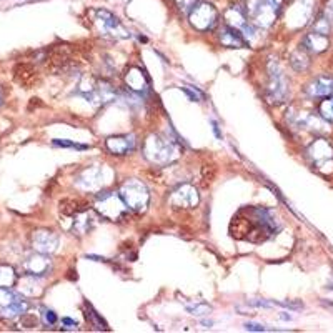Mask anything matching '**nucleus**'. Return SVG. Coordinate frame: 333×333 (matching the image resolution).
I'll list each match as a JSON object with an SVG mask.
<instances>
[{
  "mask_svg": "<svg viewBox=\"0 0 333 333\" xmlns=\"http://www.w3.org/2000/svg\"><path fill=\"white\" fill-rule=\"evenodd\" d=\"M277 223L267 208L245 207L237 212L230 223V235L237 240L262 243L277 232Z\"/></svg>",
  "mask_w": 333,
  "mask_h": 333,
  "instance_id": "obj_1",
  "label": "nucleus"
},
{
  "mask_svg": "<svg viewBox=\"0 0 333 333\" xmlns=\"http://www.w3.org/2000/svg\"><path fill=\"white\" fill-rule=\"evenodd\" d=\"M143 155L147 157L152 164L165 165V164H170V162L178 159L180 148L177 147V143H175L173 140L153 134L145 140Z\"/></svg>",
  "mask_w": 333,
  "mask_h": 333,
  "instance_id": "obj_2",
  "label": "nucleus"
},
{
  "mask_svg": "<svg viewBox=\"0 0 333 333\" xmlns=\"http://www.w3.org/2000/svg\"><path fill=\"white\" fill-rule=\"evenodd\" d=\"M281 7V0H245V14L257 27L267 28L275 22Z\"/></svg>",
  "mask_w": 333,
  "mask_h": 333,
  "instance_id": "obj_3",
  "label": "nucleus"
},
{
  "mask_svg": "<svg viewBox=\"0 0 333 333\" xmlns=\"http://www.w3.org/2000/svg\"><path fill=\"white\" fill-rule=\"evenodd\" d=\"M47 67L55 74H65L74 70L80 63V54L72 45H57L47 52Z\"/></svg>",
  "mask_w": 333,
  "mask_h": 333,
  "instance_id": "obj_4",
  "label": "nucleus"
},
{
  "mask_svg": "<svg viewBox=\"0 0 333 333\" xmlns=\"http://www.w3.org/2000/svg\"><path fill=\"white\" fill-rule=\"evenodd\" d=\"M118 195L123 200V203L127 205V208L134 212H145L148 207V202H150L147 187L140 180H135V178L122 183Z\"/></svg>",
  "mask_w": 333,
  "mask_h": 333,
  "instance_id": "obj_5",
  "label": "nucleus"
},
{
  "mask_svg": "<svg viewBox=\"0 0 333 333\" xmlns=\"http://www.w3.org/2000/svg\"><path fill=\"white\" fill-rule=\"evenodd\" d=\"M95 210L110 222H120L129 215L127 205L123 203L120 195L113 194V192H105V194H100L97 197Z\"/></svg>",
  "mask_w": 333,
  "mask_h": 333,
  "instance_id": "obj_6",
  "label": "nucleus"
},
{
  "mask_svg": "<svg viewBox=\"0 0 333 333\" xmlns=\"http://www.w3.org/2000/svg\"><path fill=\"white\" fill-rule=\"evenodd\" d=\"M93 24L97 25V30L100 35L112 37V38H129L130 33L125 27L120 24V20L115 17L112 12L105 10V8H93Z\"/></svg>",
  "mask_w": 333,
  "mask_h": 333,
  "instance_id": "obj_7",
  "label": "nucleus"
},
{
  "mask_svg": "<svg viewBox=\"0 0 333 333\" xmlns=\"http://www.w3.org/2000/svg\"><path fill=\"white\" fill-rule=\"evenodd\" d=\"M28 308V302L22 293H17L10 288H0V318L14 320L22 315Z\"/></svg>",
  "mask_w": 333,
  "mask_h": 333,
  "instance_id": "obj_8",
  "label": "nucleus"
},
{
  "mask_svg": "<svg viewBox=\"0 0 333 333\" xmlns=\"http://www.w3.org/2000/svg\"><path fill=\"white\" fill-rule=\"evenodd\" d=\"M287 79L283 70L277 62L268 63V83H267V97L272 104H280L287 97Z\"/></svg>",
  "mask_w": 333,
  "mask_h": 333,
  "instance_id": "obj_9",
  "label": "nucleus"
},
{
  "mask_svg": "<svg viewBox=\"0 0 333 333\" xmlns=\"http://www.w3.org/2000/svg\"><path fill=\"white\" fill-rule=\"evenodd\" d=\"M189 19H190V24L194 25L197 30L207 32L215 27L217 19H219V12H217V8L213 7L212 3L202 2L192 7Z\"/></svg>",
  "mask_w": 333,
  "mask_h": 333,
  "instance_id": "obj_10",
  "label": "nucleus"
},
{
  "mask_svg": "<svg viewBox=\"0 0 333 333\" xmlns=\"http://www.w3.org/2000/svg\"><path fill=\"white\" fill-rule=\"evenodd\" d=\"M308 155L313 160V164L323 172H332L333 170V147L327 140L320 139L308 147Z\"/></svg>",
  "mask_w": 333,
  "mask_h": 333,
  "instance_id": "obj_11",
  "label": "nucleus"
},
{
  "mask_svg": "<svg viewBox=\"0 0 333 333\" xmlns=\"http://www.w3.org/2000/svg\"><path fill=\"white\" fill-rule=\"evenodd\" d=\"M225 24L240 30L245 37L255 35V25L250 22L245 14V8L240 5H230L225 12Z\"/></svg>",
  "mask_w": 333,
  "mask_h": 333,
  "instance_id": "obj_12",
  "label": "nucleus"
},
{
  "mask_svg": "<svg viewBox=\"0 0 333 333\" xmlns=\"http://www.w3.org/2000/svg\"><path fill=\"white\" fill-rule=\"evenodd\" d=\"M58 235L50 230H37L32 235V245L33 250L40 251V253H54L58 249Z\"/></svg>",
  "mask_w": 333,
  "mask_h": 333,
  "instance_id": "obj_13",
  "label": "nucleus"
},
{
  "mask_svg": "<svg viewBox=\"0 0 333 333\" xmlns=\"http://www.w3.org/2000/svg\"><path fill=\"white\" fill-rule=\"evenodd\" d=\"M198 192L192 185H182L172 194L170 203L173 208H194L198 203Z\"/></svg>",
  "mask_w": 333,
  "mask_h": 333,
  "instance_id": "obj_14",
  "label": "nucleus"
},
{
  "mask_svg": "<svg viewBox=\"0 0 333 333\" xmlns=\"http://www.w3.org/2000/svg\"><path fill=\"white\" fill-rule=\"evenodd\" d=\"M24 267H25V270H27L28 275L44 277L52 270V260L49 258V255L47 253H40V251H37V253H32L25 258Z\"/></svg>",
  "mask_w": 333,
  "mask_h": 333,
  "instance_id": "obj_15",
  "label": "nucleus"
},
{
  "mask_svg": "<svg viewBox=\"0 0 333 333\" xmlns=\"http://www.w3.org/2000/svg\"><path fill=\"white\" fill-rule=\"evenodd\" d=\"M14 77L22 87H27V88L33 87V85L38 83V80H40V75H38L37 68L33 67L32 63H17L14 68Z\"/></svg>",
  "mask_w": 333,
  "mask_h": 333,
  "instance_id": "obj_16",
  "label": "nucleus"
},
{
  "mask_svg": "<svg viewBox=\"0 0 333 333\" xmlns=\"http://www.w3.org/2000/svg\"><path fill=\"white\" fill-rule=\"evenodd\" d=\"M125 82L132 90L137 92V93H143L145 95V93L150 90V80H148L147 74H145L143 70H140L139 67H134L127 72Z\"/></svg>",
  "mask_w": 333,
  "mask_h": 333,
  "instance_id": "obj_17",
  "label": "nucleus"
},
{
  "mask_svg": "<svg viewBox=\"0 0 333 333\" xmlns=\"http://www.w3.org/2000/svg\"><path fill=\"white\" fill-rule=\"evenodd\" d=\"M306 95L313 99H322V97L333 95V79L332 77H318L313 82H310L305 88Z\"/></svg>",
  "mask_w": 333,
  "mask_h": 333,
  "instance_id": "obj_18",
  "label": "nucleus"
},
{
  "mask_svg": "<svg viewBox=\"0 0 333 333\" xmlns=\"http://www.w3.org/2000/svg\"><path fill=\"white\" fill-rule=\"evenodd\" d=\"M219 37H220L222 45L228 47V49H243V47L249 45L245 40V37H243V33L240 30H237V28L230 27L227 24L222 27Z\"/></svg>",
  "mask_w": 333,
  "mask_h": 333,
  "instance_id": "obj_19",
  "label": "nucleus"
},
{
  "mask_svg": "<svg viewBox=\"0 0 333 333\" xmlns=\"http://www.w3.org/2000/svg\"><path fill=\"white\" fill-rule=\"evenodd\" d=\"M107 148L115 155H125L130 150H134L135 147V140L132 135H117V137H110L107 139Z\"/></svg>",
  "mask_w": 333,
  "mask_h": 333,
  "instance_id": "obj_20",
  "label": "nucleus"
},
{
  "mask_svg": "<svg viewBox=\"0 0 333 333\" xmlns=\"http://www.w3.org/2000/svg\"><path fill=\"white\" fill-rule=\"evenodd\" d=\"M70 219H74V223H72V227H70L74 235L75 233L77 235L88 233L93 228V225H95V217H93V213L88 212L87 208L79 213H75V215H72Z\"/></svg>",
  "mask_w": 333,
  "mask_h": 333,
  "instance_id": "obj_21",
  "label": "nucleus"
},
{
  "mask_svg": "<svg viewBox=\"0 0 333 333\" xmlns=\"http://www.w3.org/2000/svg\"><path fill=\"white\" fill-rule=\"evenodd\" d=\"M311 8H313V0H295V3L290 8V15L293 17L290 22L295 25V27L303 25L308 20Z\"/></svg>",
  "mask_w": 333,
  "mask_h": 333,
  "instance_id": "obj_22",
  "label": "nucleus"
},
{
  "mask_svg": "<svg viewBox=\"0 0 333 333\" xmlns=\"http://www.w3.org/2000/svg\"><path fill=\"white\" fill-rule=\"evenodd\" d=\"M328 44H330V42H328V35H327V33L311 30L308 35L305 37V40H303V45L302 47L306 50V52L318 54V52H323V50H327Z\"/></svg>",
  "mask_w": 333,
  "mask_h": 333,
  "instance_id": "obj_23",
  "label": "nucleus"
},
{
  "mask_svg": "<svg viewBox=\"0 0 333 333\" xmlns=\"http://www.w3.org/2000/svg\"><path fill=\"white\" fill-rule=\"evenodd\" d=\"M85 203L79 198H63L60 200V213L63 217H72L75 213L85 210Z\"/></svg>",
  "mask_w": 333,
  "mask_h": 333,
  "instance_id": "obj_24",
  "label": "nucleus"
},
{
  "mask_svg": "<svg viewBox=\"0 0 333 333\" xmlns=\"http://www.w3.org/2000/svg\"><path fill=\"white\" fill-rule=\"evenodd\" d=\"M17 283V275L14 268L8 265H0V288H10Z\"/></svg>",
  "mask_w": 333,
  "mask_h": 333,
  "instance_id": "obj_25",
  "label": "nucleus"
},
{
  "mask_svg": "<svg viewBox=\"0 0 333 333\" xmlns=\"http://www.w3.org/2000/svg\"><path fill=\"white\" fill-rule=\"evenodd\" d=\"M292 67L295 68V70L302 72V70H306V67H308V54H306V50L303 49V47H300V49L297 50V52H293L292 55Z\"/></svg>",
  "mask_w": 333,
  "mask_h": 333,
  "instance_id": "obj_26",
  "label": "nucleus"
},
{
  "mask_svg": "<svg viewBox=\"0 0 333 333\" xmlns=\"http://www.w3.org/2000/svg\"><path fill=\"white\" fill-rule=\"evenodd\" d=\"M85 317H87V320L97 328V330H109L107 325H105V322L99 317V313H97V311L93 310L90 305H87V313H85Z\"/></svg>",
  "mask_w": 333,
  "mask_h": 333,
  "instance_id": "obj_27",
  "label": "nucleus"
},
{
  "mask_svg": "<svg viewBox=\"0 0 333 333\" xmlns=\"http://www.w3.org/2000/svg\"><path fill=\"white\" fill-rule=\"evenodd\" d=\"M215 177H217V166L213 164L203 165V168H202V185L208 187L213 180H215Z\"/></svg>",
  "mask_w": 333,
  "mask_h": 333,
  "instance_id": "obj_28",
  "label": "nucleus"
},
{
  "mask_svg": "<svg viewBox=\"0 0 333 333\" xmlns=\"http://www.w3.org/2000/svg\"><path fill=\"white\" fill-rule=\"evenodd\" d=\"M187 310H189L192 315H198V317H202V315L210 313L212 306L207 305L205 302H195L194 305H187Z\"/></svg>",
  "mask_w": 333,
  "mask_h": 333,
  "instance_id": "obj_29",
  "label": "nucleus"
},
{
  "mask_svg": "<svg viewBox=\"0 0 333 333\" xmlns=\"http://www.w3.org/2000/svg\"><path fill=\"white\" fill-rule=\"evenodd\" d=\"M320 115L322 118H325L328 122H333V99L323 100L320 104Z\"/></svg>",
  "mask_w": 333,
  "mask_h": 333,
  "instance_id": "obj_30",
  "label": "nucleus"
},
{
  "mask_svg": "<svg viewBox=\"0 0 333 333\" xmlns=\"http://www.w3.org/2000/svg\"><path fill=\"white\" fill-rule=\"evenodd\" d=\"M54 145H57V147H63V148H79V150H85L87 148V145H79L75 142H68V140H54L52 142Z\"/></svg>",
  "mask_w": 333,
  "mask_h": 333,
  "instance_id": "obj_31",
  "label": "nucleus"
},
{
  "mask_svg": "<svg viewBox=\"0 0 333 333\" xmlns=\"http://www.w3.org/2000/svg\"><path fill=\"white\" fill-rule=\"evenodd\" d=\"M20 325L27 327V328H33V327H37V318L30 313H24L22 320H20Z\"/></svg>",
  "mask_w": 333,
  "mask_h": 333,
  "instance_id": "obj_32",
  "label": "nucleus"
},
{
  "mask_svg": "<svg viewBox=\"0 0 333 333\" xmlns=\"http://www.w3.org/2000/svg\"><path fill=\"white\" fill-rule=\"evenodd\" d=\"M44 320H45L47 325H55V323H57V315H55L52 310H45L44 311Z\"/></svg>",
  "mask_w": 333,
  "mask_h": 333,
  "instance_id": "obj_33",
  "label": "nucleus"
},
{
  "mask_svg": "<svg viewBox=\"0 0 333 333\" xmlns=\"http://www.w3.org/2000/svg\"><path fill=\"white\" fill-rule=\"evenodd\" d=\"M175 3L178 5V8H182V10H189L197 3V0H175Z\"/></svg>",
  "mask_w": 333,
  "mask_h": 333,
  "instance_id": "obj_34",
  "label": "nucleus"
},
{
  "mask_svg": "<svg viewBox=\"0 0 333 333\" xmlns=\"http://www.w3.org/2000/svg\"><path fill=\"white\" fill-rule=\"evenodd\" d=\"M323 19L328 20V24H333V0H330V3L325 8V14H323Z\"/></svg>",
  "mask_w": 333,
  "mask_h": 333,
  "instance_id": "obj_35",
  "label": "nucleus"
},
{
  "mask_svg": "<svg viewBox=\"0 0 333 333\" xmlns=\"http://www.w3.org/2000/svg\"><path fill=\"white\" fill-rule=\"evenodd\" d=\"M245 330H249V332H265L267 328L263 325H258V323H245Z\"/></svg>",
  "mask_w": 333,
  "mask_h": 333,
  "instance_id": "obj_36",
  "label": "nucleus"
},
{
  "mask_svg": "<svg viewBox=\"0 0 333 333\" xmlns=\"http://www.w3.org/2000/svg\"><path fill=\"white\" fill-rule=\"evenodd\" d=\"M63 323H67V325H72V327H77V322H74V320H70V318H63L62 320Z\"/></svg>",
  "mask_w": 333,
  "mask_h": 333,
  "instance_id": "obj_37",
  "label": "nucleus"
},
{
  "mask_svg": "<svg viewBox=\"0 0 333 333\" xmlns=\"http://www.w3.org/2000/svg\"><path fill=\"white\" fill-rule=\"evenodd\" d=\"M213 132H215V134H217V137H219V139H222V135H220V132H219V125H217L215 122H213Z\"/></svg>",
  "mask_w": 333,
  "mask_h": 333,
  "instance_id": "obj_38",
  "label": "nucleus"
}]
</instances>
